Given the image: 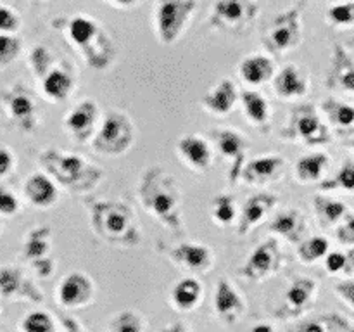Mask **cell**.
<instances>
[{"instance_id": "ab89813d", "label": "cell", "mask_w": 354, "mask_h": 332, "mask_svg": "<svg viewBox=\"0 0 354 332\" xmlns=\"http://www.w3.org/2000/svg\"><path fill=\"white\" fill-rule=\"evenodd\" d=\"M327 21L335 28L354 26V2H341L327 10Z\"/></svg>"}, {"instance_id": "9c48e42d", "label": "cell", "mask_w": 354, "mask_h": 332, "mask_svg": "<svg viewBox=\"0 0 354 332\" xmlns=\"http://www.w3.org/2000/svg\"><path fill=\"white\" fill-rule=\"evenodd\" d=\"M256 0H216L211 7L207 24L225 33H242L258 17Z\"/></svg>"}, {"instance_id": "1f68e13d", "label": "cell", "mask_w": 354, "mask_h": 332, "mask_svg": "<svg viewBox=\"0 0 354 332\" xmlns=\"http://www.w3.org/2000/svg\"><path fill=\"white\" fill-rule=\"evenodd\" d=\"M322 111L337 133L348 135L354 131V106L351 104L337 99H327L322 104Z\"/></svg>"}, {"instance_id": "f1b7e54d", "label": "cell", "mask_w": 354, "mask_h": 332, "mask_svg": "<svg viewBox=\"0 0 354 332\" xmlns=\"http://www.w3.org/2000/svg\"><path fill=\"white\" fill-rule=\"evenodd\" d=\"M330 158L325 152H313L299 158L294 165V175L299 183H320L325 180Z\"/></svg>"}, {"instance_id": "7a4b0ae2", "label": "cell", "mask_w": 354, "mask_h": 332, "mask_svg": "<svg viewBox=\"0 0 354 332\" xmlns=\"http://www.w3.org/2000/svg\"><path fill=\"white\" fill-rule=\"evenodd\" d=\"M90 227L102 241L121 248H133L140 242L137 213L121 201H90L86 203Z\"/></svg>"}, {"instance_id": "277c9868", "label": "cell", "mask_w": 354, "mask_h": 332, "mask_svg": "<svg viewBox=\"0 0 354 332\" xmlns=\"http://www.w3.org/2000/svg\"><path fill=\"white\" fill-rule=\"evenodd\" d=\"M40 163L45 173L71 194L92 192L102 178V169L82 156L64 152L61 149H45L40 154Z\"/></svg>"}, {"instance_id": "ee69618b", "label": "cell", "mask_w": 354, "mask_h": 332, "mask_svg": "<svg viewBox=\"0 0 354 332\" xmlns=\"http://www.w3.org/2000/svg\"><path fill=\"white\" fill-rule=\"evenodd\" d=\"M337 241L344 246H354V214H346L344 220L335 227Z\"/></svg>"}, {"instance_id": "681fc988", "label": "cell", "mask_w": 354, "mask_h": 332, "mask_svg": "<svg viewBox=\"0 0 354 332\" xmlns=\"http://www.w3.org/2000/svg\"><path fill=\"white\" fill-rule=\"evenodd\" d=\"M33 266H35V270L38 272V275L45 277V279L54 273V259H50V258L37 259V261H33Z\"/></svg>"}, {"instance_id": "8992f818", "label": "cell", "mask_w": 354, "mask_h": 332, "mask_svg": "<svg viewBox=\"0 0 354 332\" xmlns=\"http://www.w3.org/2000/svg\"><path fill=\"white\" fill-rule=\"evenodd\" d=\"M197 7V0H154L152 26L159 44H176L185 33Z\"/></svg>"}, {"instance_id": "f546056e", "label": "cell", "mask_w": 354, "mask_h": 332, "mask_svg": "<svg viewBox=\"0 0 354 332\" xmlns=\"http://www.w3.org/2000/svg\"><path fill=\"white\" fill-rule=\"evenodd\" d=\"M203 284L196 277H185L171 290V304L180 311H190L203 299Z\"/></svg>"}, {"instance_id": "52a82bcc", "label": "cell", "mask_w": 354, "mask_h": 332, "mask_svg": "<svg viewBox=\"0 0 354 332\" xmlns=\"http://www.w3.org/2000/svg\"><path fill=\"white\" fill-rule=\"evenodd\" d=\"M280 138L315 147L330 144L332 133L313 104H301L290 113L286 127L280 131Z\"/></svg>"}, {"instance_id": "e575fe53", "label": "cell", "mask_w": 354, "mask_h": 332, "mask_svg": "<svg viewBox=\"0 0 354 332\" xmlns=\"http://www.w3.org/2000/svg\"><path fill=\"white\" fill-rule=\"evenodd\" d=\"M237 203L232 194H218L211 201V218L218 227H230L232 223H237Z\"/></svg>"}, {"instance_id": "ba28073f", "label": "cell", "mask_w": 354, "mask_h": 332, "mask_svg": "<svg viewBox=\"0 0 354 332\" xmlns=\"http://www.w3.org/2000/svg\"><path fill=\"white\" fill-rule=\"evenodd\" d=\"M303 42V7L297 6L277 14L266 26L263 44L272 54L282 55Z\"/></svg>"}, {"instance_id": "9a60e30c", "label": "cell", "mask_w": 354, "mask_h": 332, "mask_svg": "<svg viewBox=\"0 0 354 332\" xmlns=\"http://www.w3.org/2000/svg\"><path fill=\"white\" fill-rule=\"evenodd\" d=\"M93 294H95V284L83 272H71L61 280L57 287L59 304L69 310L86 306L93 299Z\"/></svg>"}, {"instance_id": "7bdbcfd3", "label": "cell", "mask_w": 354, "mask_h": 332, "mask_svg": "<svg viewBox=\"0 0 354 332\" xmlns=\"http://www.w3.org/2000/svg\"><path fill=\"white\" fill-rule=\"evenodd\" d=\"M21 52V42L12 33H0V62L9 64Z\"/></svg>"}, {"instance_id": "7402d4cb", "label": "cell", "mask_w": 354, "mask_h": 332, "mask_svg": "<svg viewBox=\"0 0 354 332\" xmlns=\"http://www.w3.org/2000/svg\"><path fill=\"white\" fill-rule=\"evenodd\" d=\"M244 310L245 304L237 289L227 279H221L214 290V311L218 317L227 324H234L242 317Z\"/></svg>"}, {"instance_id": "7dc6e473", "label": "cell", "mask_w": 354, "mask_h": 332, "mask_svg": "<svg viewBox=\"0 0 354 332\" xmlns=\"http://www.w3.org/2000/svg\"><path fill=\"white\" fill-rule=\"evenodd\" d=\"M17 210H19V201H17V197L7 189L0 187V213L16 214Z\"/></svg>"}, {"instance_id": "680465c9", "label": "cell", "mask_w": 354, "mask_h": 332, "mask_svg": "<svg viewBox=\"0 0 354 332\" xmlns=\"http://www.w3.org/2000/svg\"><path fill=\"white\" fill-rule=\"evenodd\" d=\"M342 2H354V0H342Z\"/></svg>"}, {"instance_id": "bcb514c9", "label": "cell", "mask_w": 354, "mask_h": 332, "mask_svg": "<svg viewBox=\"0 0 354 332\" xmlns=\"http://www.w3.org/2000/svg\"><path fill=\"white\" fill-rule=\"evenodd\" d=\"M346 265H348V256L341 251H334V252H327L325 256V270L328 273H342L346 270Z\"/></svg>"}, {"instance_id": "f6af8a7d", "label": "cell", "mask_w": 354, "mask_h": 332, "mask_svg": "<svg viewBox=\"0 0 354 332\" xmlns=\"http://www.w3.org/2000/svg\"><path fill=\"white\" fill-rule=\"evenodd\" d=\"M19 16L10 7L0 6V33H14L19 30Z\"/></svg>"}, {"instance_id": "83f0119b", "label": "cell", "mask_w": 354, "mask_h": 332, "mask_svg": "<svg viewBox=\"0 0 354 332\" xmlns=\"http://www.w3.org/2000/svg\"><path fill=\"white\" fill-rule=\"evenodd\" d=\"M7 109L12 120L19 124L23 130L31 131L37 128L38 123V107L33 97L26 90L17 89L7 100Z\"/></svg>"}, {"instance_id": "5bb4252c", "label": "cell", "mask_w": 354, "mask_h": 332, "mask_svg": "<svg viewBox=\"0 0 354 332\" xmlns=\"http://www.w3.org/2000/svg\"><path fill=\"white\" fill-rule=\"evenodd\" d=\"M287 161L279 154H265L251 159L244 165L241 178L248 185L265 187L273 182H279L286 173Z\"/></svg>"}, {"instance_id": "d6a6232c", "label": "cell", "mask_w": 354, "mask_h": 332, "mask_svg": "<svg viewBox=\"0 0 354 332\" xmlns=\"http://www.w3.org/2000/svg\"><path fill=\"white\" fill-rule=\"evenodd\" d=\"M290 332H354V325L341 315L330 313L301 322Z\"/></svg>"}, {"instance_id": "cb8c5ba5", "label": "cell", "mask_w": 354, "mask_h": 332, "mask_svg": "<svg viewBox=\"0 0 354 332\" xmlns=\"http://www.w3.org/2000/svg\"><path fill=\"white\" fill-rule=\"evenodd\" d=\"M270 232H273L275 235L287 239L292 244H299L304 239L308 230L306 218L296 208H290V210L280 211L275 214L272 221H270Z\"/></svg>"}, {"instance_id": "ac0fdd59", "label": "cell", "mask_w": 354, "mask_h": 332, "mask_svg": "<svg viewBox=\"0 0 354 332\" xmlns=\"http://www.w3.org/2000/svg\"><path fill=\"white\" fill-rule=\"evenodd\" d=\"M239 102V90L230 78H221L201 99V107L214 118H227Z\"/></svg>"}, {"instance_id": "d590c367", "label": "cell", "mask_w": 354, "mask_h": 332, "mask_svg": "<svg viewBox=\"0 0 354 332\" xmlns=\"http://www.w3.org/2000/svg\"><path fill=\"white\" fill-rule=\"evenodd\" d=\"M52 244V230L47 227L35 228L28 234L26 244H24V255L31 261H37V259L47 258L48 249Z\"/></svg>"}, {"instance_id": "4fadbf2b", "label": "cell", "mask_w": 354, "mask_h": 332, "mask_svg": "<svg viewBox=\"0 0 354 332\" xmlns=\"http://www.w3.org/2000/svg\"><path fill=\"white\" fill-rule=\"evenodd\" d=\"M176 156L194 173H207L213 166L211 144L197 133H185L176 140Z\"/></svg>"}, {"instance_id": "5b68a950", "label": "cell", "mask_w": 354, "mask_h": 332, "mask_svg": "<svg viewBox=\"0 0 354 332\" xmlns=\"http://www.w3.org/2000/svg\"><path fill=\"white\" fill-rule=\"evenodd\" d=\"M135 135L137 131L130 116L120 109H111L100 118L99 128L90 144L97 154L116 158L130 151L135 142Z\"/></svg>"}, {"instance_id": "6da1fadb", "label": "cell", "mask_w": 354, "mask_h": 332, "mask_svg": "<svg viewBox=\"0 0 354 332\" xmlns=\"http://www.w3.org/2000/svg\"><path fill=\"white\" fill-rule=\"evenodd\" d=\"M138 199L142 208L166 228L183 230L182 190L168 169L159 165L145 169L138 183Z\"/></svg>"}, {"instance_id": "60d3db41", "label": "cell", "mask_w": 354, "mask_h": 332, "mask_svg": "<svg viewBox=\"0 0 354 332\" xmlns=\"http://www.w3.org/2000/svg\"><path fill=\"white\" fill-rule=\"evenodd\" d=\"M111 332H144L142 317L135 311H121L109 324Z\"/></svg>"}, {"instance_id": "8d00e7d4", "label": "cell", "mask_w": 354, "mask_h": 332, "mask_svg": "<svg viewBox=\"0 0 354 332\" xmlns=\"http://www.w3.org/2000/svg\"><path fill=\"white\" fill-rule=\"evenodd\" d=\"M328 249H330V242L324 235H313V237L303 239L297 248V258L304 263V265H313V263L320 261L327 256Z\"/></svg>"}, {"instance_id": "7c38bea8", "label": "cell", "mask_w": 354, "mask_h": 332, "mask_svg": "<svg viewBox=\"0 0 354 332\" xmlns=\"http://www.w3.org/2000/svg\"><path fill=\"white\" fill-rule=\"evenodd\" d=\"M99 123L100 109L95 100L92 99H85L76 104L62 120L66 133L75 142H80V144H86V142L92 140L97 128H99Z\"/></svg>"}, {"instance_id": "2e32d148", "label": "cell", "mask_w": 354, "mask_h": 332, "mask_svg": "<svg viewBox=\"0 0 354 332\" xmlns=\"http://www.w3.org/2000/svg\"><path fill=\"white\" fill-rule=\"evenodd\" d=\"M272 86L280 100H297L310 92V78L299 66L286 64L273 75Z\"/></svg>"}, {"instance_id": "836d02e7", "label": "cell", "mask_w": 354, "mask_h": 332, "mask_svg": "<svg viewBox=\"0 0 354 332\" xmlns=\"http://www.w3.org/2000/svg\"><path fill=\"white\" fill-rule=\"evenodd\" d=\"M0 294L2 296H14V294H23L30 299L41 301L44 296L31 286L30 282L23 279L19 270L16 268H2L0 270Z\"/></svg>"}, {"instance_id": "e0dca14e", "label": "cell", "mask_w": 354, "mask_h": 332, "mask_svg": "<svg viewBox=\"0 0 354 332\" xmlns=\"http://www.w3.org/2000/svg\"><path fill=\"white\" fill-rule=\"evenodd\" d=\"M279 199L273 194H254L244 203L242 210L239 211L237 216V232L241 235H248L249 232L254 230L258 225L268 220L270 213L277 208Z\"/></svg>"}, {"instance_id": "b9f144b4", "label": "cell", "mask_w": 354, "mask_h": 332, "mask_svg": "<svg viewBox=\"0 0 354 332\" xmlns=\"http://www.w3.org/2000/svg\"><path fill=\"white\" fill-rule=\"evenodd\" d=\"M23 332H55L54 320L47 311H31L21 324Z\"/></svg>"}, {"instance_id": "30bf717a", "label": "cell", "mask_w": 354, "mask_h": 332, "mask_svg": "<svg viewBox=\"0 0 354 332\" xmlns=\"http://www.w3.org/2000/svg\"><path fill=\"white\" fill-rule=\"evenodd\" d=\"M218 154L228 163L227 178L230 183H237L241 180L242 168L245 165L249 151V140L245 135L232 128H220L211 133Z\"/></svg>"}, {"instance_id": "74e56055", "label": "cell", "mask_w": 354, "mask_h": 332, "mask_svg": "<svg viewBox=\"0 0 354 332\" xmlns=\"http://www.w3.org/2000/svg\"><path fill=\"white\" fill-rule=\"evenodd\" d=\"M320 192H334V190H342V192L354 194V163L346 161L341 166L335 176L325 178L318 183Z\"/></svg>"}, {"instance_id": "44dd1931", "label": "cell", "mask_w": 354, "mask_h": 332, "mask_svg": "<svg viewBox=\"0 0 354 332\" xmlns=\"http://www.w3.org/2000/svg\"><path fill=\"white\" fill-rule=\"evenodd\" d=\"M24 196L31 206L38 210H48L55 206L59 199L57 183L47 173H33L24 182Z\"/></svg>"}, {"instance_id": "9f6ffc18", "label": "cell", "mask_w": 354, "mask_h": 332, "mask_svg": "<svg viewBox=\"0 0 354 332\" xmlns=\"http://www.w3.org/2000/svg\"><path fill=\"white\" fill-rule=\"evenodd\" d=\"M64 324H66V327H68V331L69 332H82V329L78 327V324H76V322H73V320H64Z\"/></svg>"}, {"instance_id": "603a6c76", "label": "cell", "mask_w": 354, "mask_h": 332, "mask_svg": "<svg viewBox=\"0 0 354 332\" xmlns=\"http://www.w3.org/2000/svg\"><path fill=\"white\" fill-rule=\"evenodd\" d=\"M239 76L251 86H261L272 82L277 73L275 61L266 54H249L239 64Z\"/></svg>"}, {"instance_id": "816d5d0a", "label": "cell", "mask_w": 354, "mask_h": 332, "mask_svg": "<svg viewBox=\"0 0 354 332\" xmlns=\"http://www.w3.org/2000/svg\"><path fill=\"white\" fill-rule=\"evenodd\" d=\"M106 3H109V6L116 7V9H131V7L138 6L140 3V0H104Z\"/></svg>"}, {"instance_id": "8fae6325", "label": "cell", "mask_w": 354, "mask_h": 332, "mask_svg": "<svg viewBox=\"0 0 354 332\" xmlns=\"http://www.w3.org/2000/svg\"><path fill=\"white\" fill-rule=\"evenodd\" d=\"M282 259L283 256L279 241L275 237H270L252 249L245 265L241 268V273L245 279L254 280V282L266 280L282 268Z\"/></svg>"}, {"instance_id": "c3c4849f", "label": "cell", "mask_w": 354, "mask_h": 332, "mask_svg": "<svg viewBox=\"0 0 354 332\" xmlns=\"http://www.w3.org/2000/svg\"><path fill=\"white\" fill-rule=\"evenodd\" d=\"M335 294L354 311V280H346L335 286Z\"/></svg>"}, {"instance_id": "d6986e66", "label": "cell", "mask_w": 354, "mask_h": 332, "mask_svg": "<svg viewBox=\"0 0 354 332\" xmlns=\"http://www.w3.org/2000/svg\"><path fill=\"white\" fill-rule=\"evenodd\" d=\"M168 258L173 265L187 272H207L213 266L211 248L199 242H182L168 251Z\"/></svg>"}, {"instance_id": "ffe728a7", "label": "cell", "mask_w": 354, "mask_h": 332, "mask_svg": "<svg viewBox=\"0 0 354 332\" xmlns=\"http://www.w3.org/2000/svg\"><path fill=\"white\" fill-rule=\"evenodd\" d=\"M327 86L332 90H341V92L354 95V59L348 52V48L341 44H335L332 48Z\"/></svg>"}, {"instance_id": "db71d44e", "label": "cell", "mask_w": 354, "mask_h": 332, "mask_svg": "<svg viewBox=\"0 0 354 332\" xmlns=\"http://www.w3.org/2000/svg\"><path fill=\"white\" fill-rule=\"evenodd\" d=\"M346 256H348V265H346L344 273H348V275H354V248Z\"/></svg>"}, {"instance_id": "4316f807", "label": "cell", "mask_w": 354, "mask_h": 332, "mask_svg": "<svg viewBox=\"0 0 354 332\" xmlns=\"http://www.w3.org/2000/svg\"><path fill=\"white\" fill-rule=\"evenodd\" d=\"M318 284L317 280L308 279V277H296L286 293V310L290 317H297L303 313L313 299L317 297Z\"/></svg>"}, {"instance_id": "f35d334b", "label": "cell", "mask_w": 354, "mask_h": 332, "mask_svg": "<svg viewBox=\"0 0 354 332\" xmlns=\"http://www.w3.org/2000/svg\"><path fill=\"white\" fill-rule=\"evenodd\" d=\"M30 68L37 80H41L52 68H54V54L45 45H35L30 52Z\"/></svg>"}, {"instance_id": "d4e9b609", "label": "cell", "mask_w": 354, "mask_h": 332, "mask_svg": "<svg viewBox=\"0 0 354 332\" xmlns=\"http://www.w3.org/2000/svg\"><path fill=\"white\" fill-rule=\"evenodd\" d=\"M41 86V95L45 97V100L52 104H61L66 99H69V95L75 90V80H73L71 73L66 71L61 66H54L44 78L40 80Z\"/></svg>"}, {"instance_id": "4dcf8cb0", "label": "cell", "mask_w": 354, "mask_h": 332, "mask_svg": "<svg viewBox=\"0 0 354 332\" xmlns=\"http://www.w3.org/2000/svg\"><path fill=\"white\" fill-rule=\"evenodd\" d=\"M313 208L318 221H320L322 227L325 228L337 227V225L344 220L346 214H348V206H346L342 201L334 199V197L330 196H325V194L315 196Z\"/></svg>"}, {"instance_id": "484cf974", "label": "cell", "mask_w": 354, "mask_h": 332, "mask_svg": "<svg viewBox=\"0 0 354 332\" xmlns=\"http://www.w3.org/2000/svg\"><path fill=\"white\" fill-rule=\"evenodd\" d=\"M239 102L242 107V116L249 121V124L258 130H266L270 124V102L263 93L256 90H244L239 93Z\"/></svg>"}, {"instance_id": "6f0895ef", "label": "cell", "mask_w": 354, "mask_h": 332, "mask_svg": "<svg viewBox=\"0 0 354 332\" xmlns=\"http://www.w3.org/2000/svg\"><path fill=\"white\" fill-rule=\"evenodd\" d=\"M349 147L354 149V138H353V140H351V144H349Z\"/></svg>"}, {"instance_id": "f5cc1de1", "label": "cell", "mask_w": 354, "mask_h": 332, "mask_svg": "<svg viewBox=\"0 0 354 332\" xmlns=\"http://www.w3.org/2000/svg\"><path fill=\"white\" fill-rule=\"evenodd\" d=\"M161 332H189V329L183 324H180V322H176V324L166 325L165 329H161Z\"/></svg>"}, {"instance_id": "11a10c76", "label": "cell", "mask_w": 354, "mask_h": 332, "mask_svg": "<svg viewBox=\"0 0 354 332\" xmlns=\"http://www.w3.org/2000/svg\"><path fill=\"white\" fill-rule=\"evenodd\" d=\"M251 332H275V329L270 324H258L251 329Z\"/></svg>"}, {"instance_id": "3957f363", "label": "cell", "mask_w": 354, "mask_h": 332, "mask_svg": "<svg viewBox=\"0 0 354 332\" xmlns=\"http://www.w3.org/2000/svg\"><path fill=\"white\" fill-rule=\"evenodd\" d=\"M64 35L88 68L104 71L113 64L116 55L113 38L97 19L85 14H76L66 21Z\"/></svg>"}, {"instance_id": "f907efd6", "label": "cell", "mask_w": 354, "mask_h": 332, "mask_svg": "<svg viewBox=\"0 0 354 332\" xmlns=\"http://www.w3.org/2000/svg\"><path fill=\"white\" fill-rule=\"evenodd\" d=\"M14 158L7 149H0V176L7 175L12 169Z\"/></svg>"}]
</instances>
